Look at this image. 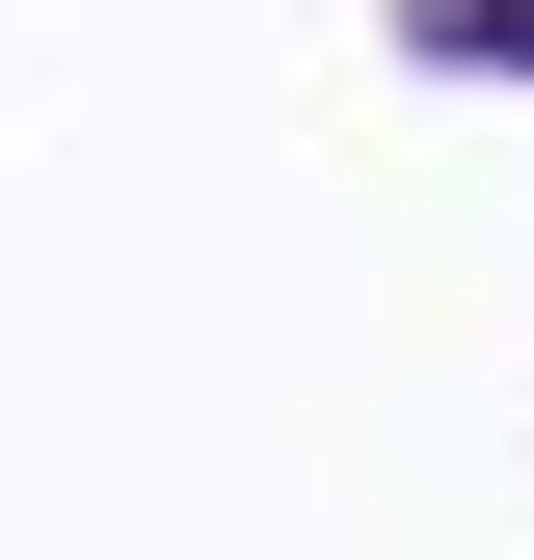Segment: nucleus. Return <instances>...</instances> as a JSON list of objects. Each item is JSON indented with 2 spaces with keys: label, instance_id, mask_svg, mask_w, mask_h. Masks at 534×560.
<instances>
[{
  "label": "nucleus",
  "instance_id": "nucleus-1",
  "mask_svg": "<svg viewBox=\"0 0 534 560\" xmlns=\"http://www.w3.org/2000/svg\"><path fill=\"white\" fill-rule=\"evenodd\" d=\"M400 54H481V81H534V0H400Z\"/></svg>",
  "mask_w": 534,
  "mask_h": 560
}]
</instances>
